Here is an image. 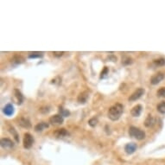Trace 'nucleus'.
I'll return each mask as SVG.
<instances>
[{
  "mask_svg": "<svg viewBox=\"0 0 165 165\" xmlns=\"http://www.w3.org/2000/svg\"><path fill=\"white\" fill-rule=\"evenodd\" d=\"M123 111H124V106L123 105L119 104V103H117L115 105H113L112 106L110 107L109 111H108V117L112 121H116L118 120L122 113H123Z\"/></svg>",
  "mask_w": 165,
  "mask_h": 165,
  "instance_id": "nucleus-1",
  "label": "nucleus"
},
{
  "mask_svg": "<svg viewBox=\"0 0 165 165\" xmlns=\"http://www.w3.org/2000/svg\"><path fill=\"white\" fill-rule=\"evenodd\" d=\"M129 135L131 137H134L137 140H143L145 138V133L142 130L135 127V126H131L129 128Z\"/></svg>",
  "mask_w": 165,
  "mask_h": 165,
  "instance_id": "nucleus-2",
  "label": "nucleus"
},
{
  "mask_svg": "<svg viewBox=\"0 0 165 165\" xmlns=\"http://www.w3.org/2000/svg\"><path fill=\"white\" fill-rule=\"evenodd\" d=\"M34 138L30 133H25L24 137V147L25 149H30L33 145Z\"/></svg>",
  "mask_w": 165,
  "mask_h": 165,
  "instance_id": "nucleus-3",
  "label": "nucleus"
},
{
  "mask_svg": "<svg viewBox=\"0 0 165 165\" xmlns=\"http://www.w3.org/2000/svg\"><path fill=\"white\" fill-rule=\"evenodd\" d=\"M143 94H144V89L143 88H138L129 97V100L130 101H135V100H138L139 98H141L142 95H143Z\"/></svg>",
  "mask_w": 165,
  "mask_h": 165,
  "instance_id": "nucleus-4",
  "label": "nucleus"
},
{
  "mask_svg": "<svg viewBox=\"0 0 165 165\" xmlns=\"http://www.w3.org/2000/svg\"><path fill=\"white\" fill-rule=\"evenodd\" d=\"M164 79V74L162 73H157L156 74H154L151 79H150V83L152 85H157L158 83Z\"/></svg>",
  "mask_w": 165,
  "mask_h": 165,
  "instance_id": "nucleus-5",
  "label": "nucleus"
},
{
  "mask_svg": "<svg viewBox=\"0 0 165 165\" xmlns=\"http://www.w3.org/2000/svg\"><path fill=\"white\" fill-rule=\"evenodd\" d=\"M64 119H63V117L59 115V114H56V115H54L52 117L49 118V123L51 125H61L63 123Z\"/></svg>",
  "mask_w": 165,
  "mask_h": 165,
  "instance_id": "nucleus-6",
  "label": "nucleus"
},
{
  "mask_svg": "<svg viewBox=\"0 0 165 165\" xmlns=\"http://www.w3.org/2000/svg\"><path fill=\"white\" fill-rule=\"evenodd\" d=\"M137 148V146L136 143H127V144L125 146V152H126L127 154L131 155V154H132V153H134V152L136 151Z\"/></svg>",
  "mask_w": 165,
  "mask_h": 165,
  "instance_id": "nucleus-7",
  "label": "nucleus"
},
{
  "mask_svg": "<svg viewBox=\"0 0 165 165\" xmlns=\"http://www.w3.org/2000/svg\"><path fill=\"white\" fill-rule=\"evenodd\" d=\"M1 146L5 149L12 148L14 146V143L10 138H2L1 139Z\"/></svg>",
  "mask_w": 165,
  "mask_h": 165,
  "instance_id": "nucleus-8",
  "label": "nucleus"
},
{
  "mask_svg": "<svg viewBox=\"0 0 165 165\" xmlns=\"http://www.w3.org/2000/svg\"><path fill=\"white\" fill-rule=\"evenodd\" d=\"M142 109H143V107L141 105H137L131 109V113L133 117H138V116H140V114L142 112Z\"/></svg>",
  "mask_w": 165,
  "mask_h": 165,
  "instance_id": "nucleus-9",
  "label": "nucleus"
},
{
  "mask_svg": "<svg viewBox=\"0 0 165 165\" xmlns=\"http://www.w3.org/2000/svg\"><path fill=\"white\" fill-rule=\"evenodd\" d=\"M55 136L56 137H65L68 135V132L67 131L66 129L62 128V129H58L55 131Z\"/></svg>",
  "mask_w": 165,
  "mask_h": 165,
  "instance_id": "nucleus-10",
  "label": "nucleus"
},
{
  "mask_svg": "<svg viewBox=\"0 0 165 165\" xmlns=\"http://www.w3.org/2000/svg\"><path fill=\"white\" fill-rule=\"evenodd\" d=\"M4 113L6 115V116H11V115H12L13 113H14V107H13V106L12 105H11V104H8V105H6L5 107H4Z\"/></svg>",
  "mask_w": 165,
  "mask_h": 165,
  "instance_id": "nucleus-11",
  "label": "nucleus"
},
{
  "mask_svg": "<svg viewBox=\"0 0 165 165\" xmlns=\"http://www.w3.org/2000/svg\"><path fill=\"white\" fill-rule=\"evenodd\" d=\"M18 125L24 128H30L31 127V124H30V120H28L27 119H24V118H21L18 120Z\"/></svg>",
  "mask_w": 165,
  "mask_h": 165,
  "instance_id": "nucleus-12",
  "label": "nucleus"
},
{
  "mask_svg": "<svg viewBox=\"0 0 165 165\" xmlns=\"http://www.w3.org/2000/svg\"><path fill=\"white\" fill-rule=\"evenodd\" d=\"M88 99V92H83V93H81L79 97H78V101L80 103V104H84L87 102Z\"/></svg>",
  "mask_w": 165,
  "mask_h": 165,
  "instance_id": "nucleus-13",
  "label": "nucleus"
},
{
  "mask_svg": "<svg viewBox=\"0 0 165 165\" xmlns=\"http://www.w3.org/2000/svg\"><path fill=\"white\" fill-rule=\"evenodd\" d=\"M48 123H46V122H41V123H39V124H37L36 125V127H35V131H43L44 129H46V128H48Z\"/></svg>",
  "mask_w": 165,
  "mask_h": 165,
  "instance_id": "nucleus-14",
  "label": "nucleus"
},
{
  "mask_svg": "<svg viewBox=\"0 0 165 165\" xmlns=\"http://www.w3.org/2000/svg\"><path fill=\"white\" fill-rule=\"evenodd\" d=\"M154 124H155V119H154L150 114L148 115L147 119H145L144 125H145L146 127H151V126L154 125Z\"/></svg>",
  "mask_w": 165,
  "mask_h": 165,
  "instance_id": "nucleus-15",
  "label": "nucleus"
},
{
  "mask_svg": "<svg viewBox=\"0 0 165 165\" xmlns=\"http://www.w3.org/2000/svg\"><path fill=\"white\" fill-rule=\"evenodd\" d=\"M15 95H16V97H17V99H18V105H21L22 102H23V100H24V97H23L22 94H21L18 89H16V90H15Z\"/></svg>",
  "mask_w": 165,
  "mask_h": 165,
  "instance_id": "nucleus-16",
  "label": "nucleus"
},
{
  "mask_svg": "<svg viewBox=\"0 0 165 165\" xmlns=\"http://www.w3.org/2000/svg\"><path fill=\"white\" fill-rule=\"evenodd\" d=\"M157 111L160 113H165V102H161L157 106Z\"/></svg>",
  "mask_w": 165,
  "mask_h": 165,
  "instance_id": "nucleus-17",
  "label": "nucleus"
},
{
  "mask_svg": "<svg viewBox=\"0 0 165 165\" xmlns=\"http://www.w3.org/2000/svg\"><path fill=\"white\" fill-rule=\"evenodd\" d=\"M59 112H60L61 116H62V117H68L70 115V112L67 110L64 109L63 107H60L59 108Z\"/></svg>",
  "mask_w": 165,
  "mask_h": 165,
  "instance_id": "nucleus-18",
  "label": "nucleus"
},
{
  "mask_svg": "<svg viewBox=\"0 0 165 165\" xmlns=\"http://www.w3.org/2000/svg\"><path fill=\"white\" fill-rule=\"evenodd\" d=\"M10 132L14 136V138L16 139V141L18 143L19 142V137H18V132L15 131V129L13 128V127H10Z\"/></svg>",
  "mask_w": 165,
  "mask_h": 165,
  "instance_id": "nucleus-19",
  "label": "nucleus"
},
{
  "mask_svg": "<svg viewBox=\"0 0 165 165\" xmlns=\"http://www.w3.org/2000/svg\"><path fill=\"white\" fill-rule=\"evenodd\" d=\"M88 124H89V125L92 126V127L96 126V125L98 124V119H97V118H92L91 119H89Z\"/></svg>",
  "mask_w": 165,
  "mask_h": 165,
  "instance_id": "nucleus-20",
  "label": "nucleus"
},
{
  "mask_svg": "<svg viewBox=\"0 0 165 165\" xmlns=\"http://www.w3.org/2000/svg\"><path fill=\"white\" fill-rule=\"evenodd\" d=\"M122 63L124 65H129V64H131L132 63V59L130 58V57H124L122 59Z\"/></svg>",
  "mask_w": 165,
  "mask_h": 165,
  "instance_id": "nucleus-21",
  "label": "nucleus"
},
{
  "mask_svg": "<svg viewBox=\"0 0 165 165\" xmlns=\"http://www.w3.org/2000/svg\"><path fill=\"white\" fill-rule=\"evenodd\" d=\"M154 63H155V65H156V66H163V65H165V60L162 59V58L158 59V60H155V61H154Z\"/></svg>",
  "mask_w": 165,
  "mask_h": 165,
  "instance_id": "nucleus-22",
  "label": "nucleus"
},
{
  "mask_svg": "<svg viewBox=\"0 0 165 165\" xmlns=\"http://www.w3.org/2000/svg\"><path fill=\"white\" fill-rule=\"evenodd\" d=\"M42 53L40 52H35V53H30L29 55V58H36V57H42Z\"/></svg>",
  "mask_w": 165,
  "mask_h": 165,
  "instance_id": "nucleus-23",
  "label": "nucleus"
},
{
  "mask_svg": "<svg viewBox=\"0 0 165 165\" xmlns=\"http://www.w3.org/2000/svg\"><path fill=\"white\" fill-rule=\"evenodd\" d=\"M157 95L159 97H162L165 98V88H162L157 91Z\"/></svg>",
  "mask_w": 165,
  "mask_h": 165,
  "instance_id": "nucleus-24",
  "label": "nucleus"
},
{
  "mask_svg": "<svg viewBox=\"0 0 165 165\" xmlns=\"http://www.w3.org/2000/svg\"><path fill=\"white\" fill-rule=\"evenodd\" d=\"M108 73V67H105V68H104V70L101 72V75H100V78H104L106 75V73Z\"/></svg>",
  "mask_w": 165,
  "mask_h": 165,
  "instance_id": "nucleus-25",
  "label": "nucleus"
},
{
  "mask_svg": "<svg viewBox=\"0 0 165 165\" xmlns=\"http://www.w3.org/2000/svg\"><path fill=\"white\" fill-rule=\"evenodd\" d=\"M53 54H54L55 56H56V57H60V56H61V55L64 54V52H53Z\"/></svg>",
  "mask_w": 165,
  "mask_h": 165,
  "instance_id": "nucleus-26",
  "label": "nucleus"
}]
</instances>
